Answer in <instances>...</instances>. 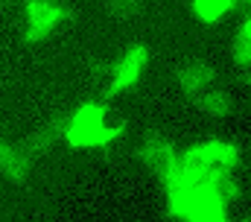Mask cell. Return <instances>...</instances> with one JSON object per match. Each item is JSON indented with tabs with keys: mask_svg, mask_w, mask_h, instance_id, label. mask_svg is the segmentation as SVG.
<instances>
[{
	"mask_svg": "<svg viewBox=\"0 0 251 222\" xmlns=\"http://www.w3.org/2000/svg\"><path fill=\"white\" fill-rule=\"evenodd\" d=\"M170 214L187 222H225L228 220V199L204 184H181L167 187Z\"/></svg>",
	"mask_w": 251,
	"mask_h": 222,
	"instance_id": "cell-1",
	"label": "cell"
},
{
	"mask_svg": "<svg viewBox=\"0 0 251 222\" xmlns=\"http://www.w3.org/2000/svg\"><path fill=\"white\" fill-rule=\"evenodd\" d=\"M120 135V126L105 123V106L100 103H85L82 109L70 117V126L64 132V140L73 149H88V146H102Z\"/></svg>",
	"mask_w": 251,
	"mask_h": 222,
	"instance_id": "cell-2",
	"label": "cell"
},
{
	"mask_svg": "<svg viewBox=\"0 0 251 222\" xmlns=\"http://www.w3.org/2000/svg\"><path fill=\"white\" fill-rule=\"evenodd\" d=\"M26 12V27H24V35L29 41H41L47 38L59 24H62V3L59 0H26L24 6Z\"/></svg>",
	"mask_w": 251,
	"mask_h": 222,
	"instance_id": "cell-3",
	"label": "cell"
},
{
	"mask_svg": "<svg viewBox=\"0 0 251 222\" xmlns=\"http://www.w3.org/2000/svg\"><path fill=\"white\" fill-rule=\"evenodd\" d=\"M146 64H149V50H146L143 44H134V47H128V50L120 56V61L114 64V70H111L108 97H114L117 91H126V88H131V85H134V82L143 76Z\"/></svg>",
	"mask_w": 251,
	"mask_h": 222,
	"instance_id": "cell-4",
	"label": "cell"
},
{
	"mask_svg": "<svg viewBox=\"0 0 251 222\" xmlns=\"http://www.w3.org/2000/svg\"><path fill=\"white\" fill-rule=\"evenodd\" d=\"M140 158L146 161L149 169H155L158 172V178L164 181V175L173 169V164L178 161V152L173 149V143H167L164 138H149V140H143V146H140Z\"/></svg>",
	"mask_w": 251,
	"mask_h": 222,
	"instance_id": "cell-5",
	"label": "cell"
},
{
	"mask_svg": "<svg viewBox=\"0 0 251 222\" xmlns=\"http://www.w3.org/2000/svg\"><path fill=\"white\" fill-rule=\"evenodd\" d=\"M216 82V70L210 67V64H204V61H187V64H181V70H178V88L187 94V97H199L201 91H207L210 85Z\"/></svg>",
	"mask_w": 251,
	"mask_h": 222,
	"instance_id": "cell-6",
	"label": "cell"
},
{
	"mask_svg": "<svg viewBox=\"0 0 251 222\" xmlns=\"http://www.w3.org/2000/svg\"><path fill=\"white\" fill-rule=\"evenodd\" d=\"M234 6H237V0H193V15H196L201 24H216V21H222Z\"/></svg>",
	"mask_w": 251,
	"mask_h": 222,
	"instance_id": "cell-7",
	"label": "cell"
},
{
	"mask_svg": "<svg viewBox=\"0 0 251 222\" xmlns=\"http://www.w3.org/2000/svg\"><path fill=\"white\" fill-rule=\"evenodd\" d=\"M196 100H199V109L204 111V114H210V117H225V114L231 111V100H228V94H225L222 88L213 91V85H210L207 91H201Z\"/></svg>",
	"mask_w": 251,
	"mask_h": 222,
	"instance_id": "cell-8",
	"label": "cell"
},
{
	"mask_svg": "<svg viewBox=\"0 0 251 222\" xmlns=\"http://www.w3.org/2000/svg\"><path fill=\"white\" fill-rule=\"evenodd\" d=\"M0 169H3L12 181H24V178H26V169H29V161H26L18 149L3 146V149H0Z\"/></svg>",
	"mask_w": 251,
	"mask_h": 222,
	"instance_id": "cell-9",
	"label": "cell"
},
{
	"mask_svg": "<svg viewBox=\"0 0 251 222\" xmlns=\"http://www.w3.org/2000/svg\"><path fill=\"white\" fill-rule=\"evenodd\" d=\"M234 58H237V64L243 70L251 67V21L249 18L240 21V29L234 35Z\"/></svg>",
	"mask_w": 251,
	"mask_h": 222,
	"instance_id": "cell-10",
	"label": "cell"
},
{
	"mask_svg": "<svg viewBox=\"0 0 251 222\" xmlns=\"http://www.w3.org/2000/svg\"><path fill=\"white\" fill-rule=\"evenodd\" d=\"M137 6H140V0H108V9H111V15H131V12H137Z\"/></svg>",
	"mask_w": 251,
	"mask_h": 222,
	"instance_id": "cell-11",
	"label": "cell"
}]
</instances>
